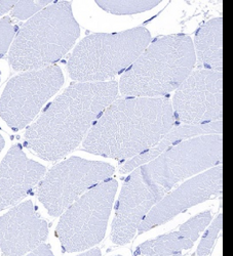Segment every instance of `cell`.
Returning a JSON list of instances; mask_svg holds the SVG:
<instances>
[{"mask_svg":"<svg viewBox=\"0 0 233 256\" xmlns=\"http://www.w3.org/2000/svg\"><path fill=\"white\" fill-rule=\"evenodd\" d=\"M175 122L168 96L120 98L106 108L82 146L92 154L125 160L157 144Z\"/></svg>","mask_w":233,"mask_h":256,"instance_id":"obj_1","label":"cell"},{"mask_svg":"<svg viewBox=\"0 0 233 256\" xmlns=\"http://www.w3.org/2000/svg\"><path fill=\"white\" fill-rule=\"evenodd\" d=\"M118 92L116 81L72 84L58 96L25 134L30 150L56 161L74 148Z\"/></svg>","mask_w":233,"mask_h":256,"instance_id":"obj_2","label":"cell"},{"mask_svg":"<svg viewBox=\"0 0 233 256\" xmlns=\"http://www.w3.org/2000/svg\"><path fill=\"white\" fill-rule=\"evenodd\" d=\"M192 40L167 35L147 46L121 76L119 90L126 98H161L177 90L195 65Z\"/></svg>","mask_w":233,"mask_h":256,"instance_id":"obj_3","label":"cell"},{"mask_svg":"<svg viewBox=\"0 0 233 256\" xmlns=\"http://www.w3.org/2000/svg\"><path fill=\"white\" fill-rule=\"evenodd\" d=\"M79 36L71 4H50L21 26L10 52V62L17 71L47 68L64 56Z\"/></svg>","mask_w":233,"mask_h":256,"instance_id":"obj_4","label":"cell"},{"mask_svg":"<svg viewBox=\"0 0 233 256\" xmlns=\"http://www.w3.org/2000/svg\"><path fill=\"white\" fill-rule=\"evenodd\" d=\"M150 32L138 27L112 34H93L84 38L68 60L72 79L104 82L133 65L149 44Z\"/></svg>","mask_w":233,"mask_h":256,"instance_id":"obj_5","label":"cell"},{"mask_svg":"<svg viewBox=\"0 0 233 256\" xmlns=\"http://www.w3.org/2000/svg\"><path fill=\"white\" fill-rule=\"evenodd\" d=\"M117 190L115 180H107L77 199L60 220L56 234L65 252L86 250L100 243Z\"/></svg>","mask_w":233,"mask_h":256,"instance_id":"obj_6","label":"cell"},{"mask_svg":"<svg viewBox=\"0 0 233 256\" xmlns=\"http://www.w3.org/2000/svg\"><path fill=\"white\" fill-rule=\"evenodd\" d=\"M223 161L221 134H204L181 142L161 153L141 169L145 176L165 192L177 182Z\"/></svg>","mask_w":233,"mask_h":256,"instance_id":"obj_7","label":"cell"},{"mask_svg":"<svg viewBox=\"0 0 233 256\" xmlns=\"http://www.w3.org/2000/svg\"><path fill=\"white\" fill-rule=\"evenodd\" d=\"M114 168L108 163L72 157L50 170L39 182L37 195L53 216H59L86 190L109 180Z\"/></svg>","mask_w":233,"mask_h":256,"instance_id":"obj_8","label":"cell"},{"mask_svg":"<svg viewBox=\"0 0 233 256\" xmlns=\"http://www.w3.org/2000/svg\"><path fill=\"white\" fill-rule=\"evenodd\" d=\"M63 82V73L56 66L29 71L13 78L0 100V117L13 130H22L60 90Z\"/></svg>","mask_w":233,"mask_h":256,"instance_id":"obj_9","label":"cell"},{"mask_svg":"<svg viewBox=\"0 0 233 256\" xmlns=\"http://www.w3.org/2000/svg\"><path fill=\"white\" fill-rule=\"evenodd\" d=\"M172 106L175 120L184 125L222 121L223 73L194 71L177 88Z\"/></svg>","mask_w":233,"mask_h":256,"instance_id":"obj_10","label":"cell"},{"mask_svg":"<svg viewBox=\"0 0 233 256\" xmlns=\"http://www.w3.org/2000/svg\"><path fill=\"white\" fill-rule=\"evenodd\" d=\"M165 194V190L148 180L141 167H137L122 186L112 224V241L118 245L131 242L146 216Z\"/></svg>","mask_w":233,"mask_h":256,"instance_id":"obj_11","label":"cell"},{"mask_svg":"<svg viewBox=\"0 0 233 256\" xmlns=\"http://www.w3.org/2000/svg\"><path fill=\"white\" fill-rule=\"evenodd\" d=\"M223 192V167L207 170L206 172L187 180L171 194L163 197L141 222L139 232H147L162 224L185 209L210 199L221 196Z\"/></svg>","mask_w":233,"mask_h":256,"instance_id":"obj_12","label":"cell"},{"mask_svg":"<svg viewBox=\"0 0 233 256\" xmlns=\"http://www.w3.org/2000/svg\"><path fill=\"white\" fill-rule=\"evenodd\" d=\"M49 234V226L31 201L0 216V249L4 256H22L37 248Z\"/></svg>","mask_w":233,"mask_h":256,"instance_id":"obj_13","label":"cell"},{"mask_svg":"<svg viewBox=\"0 0 233 256\" xmlns=\"http://www.w3.org/2000/svg\"><path fill=\"white\" fill-rule=\"evenodd\" d=\"M46 174V167L14 146L0 164V210L25 198Z\"/></svg>","mask_w":233,"mask_h":256,"instance_id":"obj_14","label":"cell"},{"mask_svg":"<svg viewBox=\"0 0 233 256\" xmlns=\"http://www.w3.org/2000/svg\"><path fill=\"white\" fill-rule=\"evenodd\" d=\"M222 132L223 121H217L202 125H175L157 144L123 164L120 168V172L122 174H128L132 172L133 169H136L141 165L150 162L161 153L168 150L169 148L183 142L184 140H188L198 136H204L205 134H221Z\"/></svg>","mask_w":233,"mask_h":256,"instance_id":"obj_15","label":"cell"},{"mask_svg":"<svg viewBox=\"0 0 233 256\" xmlns=\"http://www.w3.org/2000/svg\"><path fill=\"white\" fill-rule=\"evenodd\" d=\"M197 64L200 69L223 70V18H217L202 25L195 35Z\"/></svg>","mask_w":233,"mask_h":256,"instance_id":"obj_16","label":"cell"},{"mask_svg":"<svg viewBox=\"0 0 233 256\" xmlns=\"http://www.w3.org/2000/svg\"><path fill=\"white\" fill-rule=\"evenodd\" d=\"M193 244L177 230L143 243L135 251V256H182L183 250L191 248Z\"/></svg>","mask_w":233,"mask_h":256,"instance_id":"obj_17","label":"cell"},{"mask_svg":"<svg viewBox=\"0 0 233 256\" xmlns=\"http://www.w3.org/2000/svg\"><path fill=\"white\" fill-rule=\"evenodd\" d=\"M97 4L106 10L114 14H132L147 12L156 6L160 2H96Z\"/></svg>","mask_w":233,"mask_h":256,"instance_id":"obj_18","label":"cell"},{"mask_svg":"<svg viewBox=\"0 0 233 256\" xmlns=\"http://www.w3.org/2000/svg\"><path fill=\"white\" fill-rule=\"evenodd\" d=\"M210 220H211L210 212L204 211L200 213V214L186 222L184 224H182L179 228V230L187 239H189L190 241H192L194 243L197 240L199 234L206 228Z\"/></svg>","mask_w":233,"mask_h":256,"instance_id":"obj_19","label":"cell"},{"mask_svg":"<svg viewBox=\"0 0 233 256\" xmlns=\"http://www.w3.org/2000/svg\"><path fill=\"white\" fill-rule=\"evenodd\" d=\"M222 224H223V216L220 214V216H218V218L214 220V222L211 224L209 228L204 234V236H203V238L198 246V249H197L198 256H207L208 255L210 249L213 248V245L215 243V240L218 236L219 232L222 228Z\"/></svg>","mask_w":233,"mask_h":256,"instance_id":"obj_20","label":"cell"},{"mask_svg":"<svg viewBox=\"0 0 233 256\" xmlns=\"http://www.w3.org/2000/svg\"><path fill=\"white\" fill-rule=\"evenodd\" d=\"M50 4L51 2H17L13 8V16L19 20H26L46 8Z\"/></svg>","mask_w":233,"mask_h":256,"instance_id":"obj_21","label":"cell"},{"mask_svg":"<svg viewBox=\"0 0 233 256\" xmlns=\"http://www.w3.org/2000/svg\"><path fill=\"white\" fill-rule=\"evenodd\" d=\"M17 30V26L12 23L9 16L0 20V56H4L7 54Z\"/></svg>","mask_w":233,"mask_h":256,"instance_id":"obj_22","label":"cell"},{"mask_svg":"<svg viewBox=\"0 0 233 256\" xmlns=\"http://www.w3.org/2000/svg\"><path fill=\"white\" fill-rule=\"evenodd\" d=\"M27 256H54L51 246L48 244H41L38 246L33 252L28 254Z\"/></svg>","mask_w":233,"mask_h":256,"instance_id":"obj_23","label":"cell"},{"mask_svg":"<svg viewBox=\"0 0 233 256\" xmlns=\"http://www.w3.org/2000/svg\"><path fill=\"white\" fill-rule=\"evenodd\" d=\"M17 2H0V16L13 10Z\"/></svg>","mask_w":233,"mask_h":256,"instance_id":"obj_24","label":"cell"},{"mask_svg":"<svg viewBox=\"0 0 233 256\" xmlns=\"http://www.w3.org/2000/svg\"><path fill=\"white\" fill-rule=\"evenodd\" d=\"M78 256H101V251H100V249L95 248V249H92V250H90L86 253L80 254Z\"/></svg>","mask_w":233,"mask_h":256,"instance_id":"obj_25","label":"cell"},{"mask_svg":"<svg viewBox=\"0 0 233 256\" xmlns=\"http://www.w3.org/2000/svg\"><path fill=\"white\" fill-rule=\"evenodd\" d=\"M4 146H5V140H4L3 136L0 134V152H2V150L4 148Z\"/></svg>","mask_w":233,"mask_h":256,"instance_id":"obj_26","label":"cell"}]
</instances>
